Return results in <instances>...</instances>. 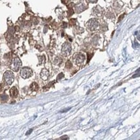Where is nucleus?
Masks as SVG:
<instances>
[{
  "label": "nucleus",
  "instance_id": "nucleus-11",
  "mask_svg": "<svg viewBox=\"0 0 140 140\" xmlns=\"http://www.w3.org/2000/svg\"><path fill=\"white\" fill-rule=\"evenodd\" d=\"M72 63L70 62V61H68L67 62V63H66V67L68 68H70L72 67Z\"/></svg>",
  "mask_w": 140,
  "mask_h": 140
},
{
  "label": "nucleus",
  "instance_id": "nucleus-2",
  "mask_svg": "<svg viewBox=\"0 0 140 140\" xmlns=\"http://www.w3.org/2000/svg\"><path fill=\"white\" fill-rule=\"evenodd\" d=\"M21 65L22 63L20 58L19 57H16L12 61V63H11L10 66V68H11V70H12L13 71L17 72L20 69L21 67Z\"/></svg>",
  "mask_w": 140,
  "mask_h": 140
},
{
  "label": "nucleus",
  "instance_id": "nucleus-4",
  "mask_svg": "<svg viewBox=\"0 0 140 140\" xmlns=\"http://www.w3.org/2000/svg\"><path fill=\"white\" fill-rule=\"evenodd\" d=\"M71 45L68 43H65L62 46L61 52L65 56H68L71 52Z\"/></svg>",
  "mask_w": 140,
  "mask_h": 140
},
{
  "label": "nucleus",
  "instance_id": "nucleus-3",
  "mask_svg": "<svg viewBox=\"0 0 140 140\" xmlns=\"http://www.w3.org/2000/svg\"><path fill=\"white\" fill-rule=\"evenodd\" d=\"M33 74L32 69L29 67H23L20 71V75L23 79H27L31 77Z\"/></svg>",
  "mask_w": 140,
  "mask_h": 140
},
{
  "label": "nucleus",
  "instance_id": "nucleus-10",
  "mask_svg": "<svg viewBox=\"0 0 140 140\" xmlns=\"http://www.w3.org/2000/svg\"><path fill=\"white\" fill-rule=\"evenodd\" d=\"M31 90H33V91H37L39 89V86H38V85L36 82H34V83L31 84Z\"/></svg>",
  "mask_w": 140,
  "mask_h": 140
},
{
  "label": "nucleus",
  "instance_id": "nucleus-1",
  "mask_svg": "<svg viewBox=\"0 0 140 140\" xmlns=\"http://www.w3.org/2000/svg\"><path fill=\"white\" fill-rule=\"evenodd\" d=\"M3 81L7 85H10L14 80V74L12 71L8 70L5 72L3 75Z\"/></svg>",
  "mask_w": 140,
  "mask_h": 140
},
{
  "label": "nucleus",
  "instance_id": "nucleus-5",
  "mask_svg": "<svg viewBox=\"0 0 140 140\" xmlns=\"http://www.w3.org/2000/svg\"><path fill=\"white\" fill-rule=\"evenodd\" d=\"M99 26V23L98 20L96 19H91L88 21L87 23V26L90 31H94L95 29L98 28Z\"/></svg>",
  "mask_w": 140,
  "mask_h": 140
},
{
  "label": "nucleus",
  "instance_id": "nucleus-8",
  "mask_svg": "<svg viewBox=\"0 0 140 140\" xmlns=\"http://www.w3.org/2000/svg\"><path fill=\"white\" fill-rule=\"evenodd\" d=\"M10 96L12 98H17L18 95V88L15 87L11 88V89L10 90Z\"/></svg>",
  "mask_w": 140,
  "mask_h": 140
},
{
  "label": "nucleus",
  "instance_id": "nucleus-6",
  "mask_svg": "<svg viewBox=\"0 0 140 140\" xmlns=\"http://www.w3.org/2000/svg\"><path fill=\"white\" fill-rule=\"evenodd\" d=\"M85 59V56L81 53H78V54H76L74 56V60L77 65L83 63Z\"/></svg>",
  "mask_w": 140,
  "mask_h": 140
},
{
  "label": "nucleus",
  "instance_id": "nucleus-9",
  "mask_svg": "<svg viewBox=\"0 0 140 140\" xmlns=\"http://www.w3.org/2000/svg\"><path fill=\"white\" fill-rule=\"evenodd\" d=\"M85 7H84V5L83 4H80L78 5H77L76 7V11L78 13H79V12H81L82 11H83L85 10Z\"/></svg>",
  "mask_w": 140,
  "mask_h": 140
},
{
  "label": "nucleus",
  "instance_id": "nucleus-13",
  "mask_svg": "<svg viewBox=\"0 0 140 140\" xmlns=\"http://www.w3.org/2000/svg\"><path fill=\"white\" fill-rule=\"evenodd\" d=\"M98 0H88V1H90L91 3H95Z\"/></svg>",
  "mask_w": 140,
  "mask_h": 140
},
{
  "label": "nucleus",
  "instance_id": "nucleus-7",
  "mask_svg": "<svg viewBox=\"0 0 140 140\" xmlns=\"http://www.w3.org/2000/svg\"><path fill=\"white\" fill-rule=\"evenodd\" d=\"M40 76H41V78L43 80H47L49 78V72L47 69L44 68L41 72Z\"/></svg>",
  "mask_w": 140,
  "mask_h": 140
},
{
  "label": "nucleus",
  "instance_id": "nucleus-12",
  "mask_svg": "<svg viewBox=\"0 0 140 140\" xmlns=\"http://www.w3.org/2000/svg\"><path fill=\"white\" fill-rule=\"evenodd\" d=\"M64 77V75H63V73H61V74H59V76H58V77H57V79H61V78H63Z\"/></svg>",
  "mask_w": 140,
  "mask_h": 140
}]
</instances>
